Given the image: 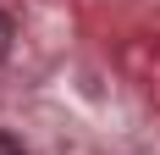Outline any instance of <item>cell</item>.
Returning a JSON list of instances; mask_svg holds the SVG:
<instances>
[{
    "label": "cell",
    "instance_id": "1",
    "mask_svg": "<svg viewBox=\"0 0 160 155\" xmlns=\"http://www.w3.org/2000/svg\"><path fill=\"white\" fill-rule=\"evenodd\" d=\"M11 39H17V28H11V17L0 11V61H6V56H11Z\"/></svg>",
    "mask_w": 160,
    "mask_h": 155
},
{
    "label": "cell",
    "instance_id": "2",
    "mask_svg": "<svg viewBox=\"0 0 160 155\" xmlns=\"http://www.w3.org/2000/svg\"><path fill=\"white\" fill-rule=\"evenodd\" d=\"M0 155H22V144H17L11 133H0Z\"/></svg>",
    "mask_w": 160,
    "mask_h": 155
}]
</instances>
